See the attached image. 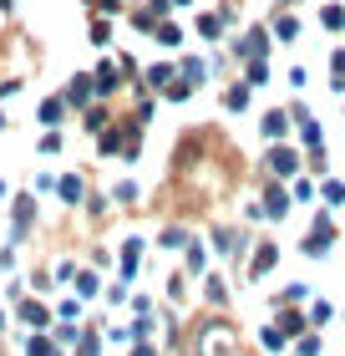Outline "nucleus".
Masks as SVG:
<instances>
[{
    "label": "nucleus",
    "instance_id": "nucleus-1",
    "mask_svg": "<svg viewBox=\"0 0 345 356\" xmlns=\"http://www.w3.org/2000/svg\"><path fill=\"white\" fill-rule=\"evenodd\" d=\"M249 270H254V280H259V275H269L274 270V245H259L254 260H249Z\"/></svg>",
    "mask_w": 345,
    "mask_h": 356
},
{
    "label": "nucleus",
    "instance_id": "nucleus-2",
    "mask_svg": "<svg viewBox=\"0 0 345 356\" xmlns=\"http://www.w3.org/2000/svg\"><path fill=\"white\" fill-rule=\"evenodd\" d=\"M61 118H67V102H61V97H46V102H41V122H46V127H56Z\"/></svg>",
    "mask_w": 345,
    "mask_h": 356
},
{
    "label": "nucleus",
    "instance_id": "nucleus-3",
    "mask_svg": "<svg viewBox=\"0 0 345 356\" xmlns=\"http://www.w3.org/2000/svg\"><path fill=\"white\" fill-rule=\"evenodd\" d=\"M269 168H274V173H294V168H300V158H294L289 148H274V153H269Z\"/></svg>",
    "mask_w": 345,
    "mask_h": 356
},
{
    "label": "nucleus",
    "instance_id": "nucleus-4",
    "mask_svg": "<svg viewBox=\"0 0 345 356\" xmlns=\"http://www.w3.org/2000/svg\"><path fill=\"white\" fill-rule=\"evenodd\" d=\"M137 260H142V239H127V250H122V280L137 270Z\"/></svg>",
    "mask_w": 345,
    "mask_h": 356
},
{
    "label": "nucleus",
    "instance_id": "nucleus-5",
    "mask_svg": "<svg viewBox=\"0 0 345 356\" xmlns=\"http://www.w3.org/2000/svg\"><path fill=\"white\" fill-rule=\"evenodd\" d=\"M147 82H153V87H173V67H153V72H147Z\"/></svg>",
    "mask_w": 345,
    "mask_h": 356
},
{
    "label": "nucleus",
    "instance_id": "nucleus-6",
    "mask_svg": "<svg viewBox=\"0 0 345 356\" xmlns=\"http://www.w3.org/2000/svg\"><path fill=\"white\" fill-rule=\"evenodd\" d=\"M320 21L330 26V31H340V26H345V10H340V6H325V15H320Z\"/></svg>",
    "mask_w": 345,
    "mask_h": 356
},
{
    "label": "nucleus",
    "instance_id": "nucleus-7",
    "mask_svg": "<svg viewBox=\"0 0 345 356\" xmlns=\"http://www.w3.org/2000/svg\"><path fill=\"white\" fill-rule=\"evenodd\" d=\"M274 31H279V41H289L294 31H300V21H294V15H279V26H274Z\"/></svg>",
    "mask_w": 345,
    "mask_h": 356
},
{
    "label": "nucleus",
    "instance_id": "nucleus-8",
    "mask_svg": "<svg viewBox=\"0 0 345 356\" xmlns=\"http://www.w3.org/2000/svg\"><path fill=\"white\" fill-rule=\"evenodd\" d=\"M285 118H289V112H269V122H264V133H269V138H279V133H285Z\"/></svg>",
    "mask_w": 345,
    "mask_h": 356
},
{
    "label": "nucleus",
    "instance_id": "nucleus-9",
    "mask_svg": "<svg viewBox=\"0 0 345 356\" xmlns=\"http://www.w3.org/2000/svg\"><path fill=\"white\" fill-rule=\"evenodd\" d=\"M158 41L162 46H178V41H183V31H178V26H158Z\"/></svg>",
    "mask_w": 345,
    "mask_h": 356
},
{
    "label": "nucleus",
    "instance_id": "nucleus-10",
    "mask_svg": "<svg viewBox=\"0 0 345 356\" xmlns=\"http://www.w3.org/2000/svg\"><path fill=\"white\" fill-rule=\"evenodd\" d=\"M21 316H26V321H31V326H46V311H41V305H31V300H26V305H21Z\"/></svg>",
    "mask_w": 345,
    "mask_h": 356
},
{
    "label": "nucleus",
    "instance_id": "nucleus-11",
    "mask_svg": "<svg viewBox=\"0 0 345 356\" xmlns=\"http://www.w3.org/2000/svg\"><path fill=\"white\" fill-rule=\"evenodd\" d=\"M61 193H67V204H76V193H81V178H61Z\"/></svg>",
    "mask_w": 345,
    "mask_h": 356
},
{
    "label": "nucleus",
    "instance_id": "nucleus-12",
    "mask_svg": "<svg viewBox=\"0 0 345 356\" xmlns=\"http://www.w3.org/2000/svg\"><path fill=\"white\" fill-rule=\"evenodd\" d=\"M325 204H345V184H325Z\"/></svg>",
    "mask_w": 345,
    "mask_h": 356
},
{
    "label": "nucleus",
    "instance_id": "nucleus-13",
    "mask_svg": "<svg viewBox=\"0 0 345 356\" xmlns=\"http://www.w3.org/2000/svg\"><path fill=\"white\" fill-rule=\"evenodd\" d=\"M31 356H56V346L51 341H31Z\"/></svg>",
    "mask_w": 345,
    "mask_h": 356
},
{
    "label": "nucleus",
    "instance_id": "nucleus-14",
    "mask_svg": "<svg viewBox=\"0 0 345 356\" xmlns=\"http://www.w3.org/2000/svg\"><path fill=\"white\" fill-rule=\"evenodd\" d=\"M133 356H153V351H147V346H142V351H133Z\"/></svg>",
    "mask_w": 345,
    "mask_h": 356
},
{
    "label": "nucleus",
    "instance_id": "nucleus-15",
    "mask_svg": "<svg viewBox=\"0 0 345 356\" xmlns=\"http://www.w3.org/2000/svg\"><path fill=\"white\" fill-rule=\"evenodd\" d=\"M173 6H188V0H173Z\"/></svg>",
    "mask_w": 345,
    "mask_h": 356
}]
</instances>
